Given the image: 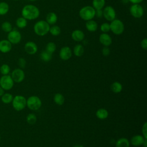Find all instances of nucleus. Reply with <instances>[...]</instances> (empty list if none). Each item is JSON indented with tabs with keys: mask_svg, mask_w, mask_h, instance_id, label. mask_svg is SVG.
<instances>
[{
	"mask_svg": "<svg viewBox=\"0 0 147 147\" xmlns=\"http://www.w3.org/2000/svg\"><path fill=\"white\" fill-rule=\"evenodd\" d=\"M46 50L47 52L52 54L56 49V45L53 42H49L46 45Z\"/></svg>",
	"mask_w": 147,
	"mask_h": 147,
	"instance_id": "nucleus-33",
	"label": "nucleus"
},
{
	"mask_svg": "<svg viewBox=\"0 0 147 147\" xmlns=\"http://www.w3.org/2000/svg\"><path fill=\"white\" fill-rule=\"evenodd\" d=\"M0 141H1V135H0Z\"/></svg>",
	"mask_w": 147,
	"mask_h": 147,
	"instance_id": "nucleus-47",
	"label": "nucleus"
},
{
	"mask_svg": "<svg viewBox=\"0 0 147 147\" xmlns=\"http://www.w3.org/2000/svg\"><path fill=\"white\" fill-rule=\"evenodd\" d=\"M96 115L98 118L100 119H105L107 118L109 115V113L107 110L103 108L98 109L96 112Z\"/></svg>",
	"mask_w": 147,
	"mask_h": 147,
	"instance_id": "nucleus-20",
	"label": "nucleus"
},
{
	"mask_svg": "<svg viewBox=\"0 0 147 147\" xmlns=\"http://www.w3.org/2000/svg\"><path fill=\"white\" fill-rule=\"evenodd\" d=\"M54 102L58 105H62L65 100L64 96L60 93H56L53 97Z\"/></svg>",
	"mask_w": 147,
	"mask_h": 147,
	"instance_id": "nucleus-28",
	"label": "nucleus"
},
{
	"mask_svg": "<svg viewBox=\"0 0 147 147\" xmlns=\"http://www.w3.org/2000/svg\"><path fill=\"white\" fill-rule=\"evenodd\" d=\"M10 71V68L8 64H3L0 67V72L2 75H9Z\"/></svg>",
	"mask_w": 147,
	"mask_h": 147,
	"instance_id": "nucleus-32",
	"label": "nucleus"
},
{
	"mask_svg": "<svg viewBox=\"0 0 147 147\" xmlns=\"http://www.w3.org/2000/svg\"><path fill=\"white\" fill-rule=\"evenodd\" d=\"M129 10L130 14L136 18H140L144 15L143 7L140 4H133Z\"/></svg>",
	"mask_w": 147,
	"mask_h": 147,
	"instance_id": "nucleus-9",
	"label": "nucleus"
},
{
	"mask_svg": "<svg viewBox=\"0 0 147 147\" xmlns=\"http://www.w3.org/2000/svg\"><path fill=\"white\" fill-rule=\"evenodd\" d=\"M143 136L141 135H135L133 136L130 140V142L131 145L135 146H139L143 144L145 140Z\"/></svg>",
	"mask_w": 147,
	"mask_h": 147,
	"instance_id": "nucleus-17",
	"label": "nucleus"
},
{
	"mask_svg": "<svg viewBox=\"0 0 147 147\" xmlns=\"http://www.w3.org/2000/svg\"><path fill=\"white\" fill-rule=\"evenodd\" d=\"M41 100L37 96H31L26 100V106L32 110H38L41 106Z\"/></svg>",
	"mask_w": 147,
	"mask_h": 147,
	"instance_id": "nucleus-6",
	"label": "nucleus"
},
{
	"mask_svg": "<svg viewBox=\"0 0 147 147\" xmlns=\"http://www.w3.org/2000/svg\"><path fill=\"white\" fill-rule=\"evenodd\" d=\"M17 26L20 29H23L27 26V20L23 17H18L16 21Z\"/></svg>",
	"mask_w": 147,
	"mask_h": 147,
	"instance_id": "nucleus-26",
	"label": "nucleus"
},
{
	"mask_svg": "<svg viewBox=\"0 0 147 147\" xmlns=\"http://www.w3.org/2000/svg\"><path fill=\"white\" fill-rule=\"evenodd\" d=\"M24 49L28 54L34 55L37 52L38 48L37 44L35 42L30 41L25 43L24 45Z\"/></svg>",
	"mask_w": 147,
	"mask_h": 147,
	"instance_id": "nucleus-13",
	"label": "nucleus"
},
{
	"mask_svg": "<svg viewBox=\"0 0 147 147\" xmlns=\"http://www.w3.org/2000/svg\"><path fill=\"white\" fill-rule=\"evenodd\" d=\"M37 121V117L36 116L32 113L29 114L26 117V121L29 124L33 125L36 123Z\"/></svg>",
	"mask_w": 147,
	"mask_h": 147,
	"instance_id": "nucleus-34",
	"label": "nucleus"
},
{
	"mask_svg": "<svg viewBox=\"0 0 147 147\" xmlns=\"http://www.w3.org/2000/svg\"><path fill=\"white\" fill-rule=\"evenodd\" d=\"M84 53V47L82 44H76L74 48V54L77 57H80Z\"/></svg>",
	"mask_w": 147,
	"mask_h": 147,
	"instance_id": "nucleus-23",
	"label": "nucleus"
},
{
	"mask_svg": "<svg viewBox=\"0 0 147 147\" xmlns=\"http://www.w3.org/2000/svg\"><path fill=\"white\" fill-rule=\"evenodd\" d=\"M11 77L14 82L21 83L25 78V73L21 68H16L11 72Z\"/></svg>",
	"mask_w": 147,
	"mask_h": 147,
	"instance_id": "nucleus-11",
	"label": "nucleus"
},
{
	"mask_svg": "<svg viewBox=\"0 0 147 147\" xmlns=\"http://www.w3.org/2000/svg\"><path fill=\"white\" fill-rule=\"evenodd\" d=\"M102 54L105 56H107L110 53V50L108 47H104L102 51Z\"/></svg>",
	"mask_w": 147,
	"mask_h": 147,
	"instance_id": "nucleus-37",
	"label": "nucleus"
},
{
	"mask_svg": "<svg viewBox=\"0 0 147 147\" xmlns=\"http://www.w3.org/2000/svg\"><path fill=\"white\" fill-rule=\"evenodd\" d=\"M29 1H35L36 0H29Z\"/></svg>",
	"mask_w": 147,
	"mask_h": 147,
	"instance_id": "nucleus-45",
	"label": "nucleus"
},
{
	"mask_svg": "<svg viewBox=\"0 0 147 147\" xmlns=\"http://www.w3.org/2000/svg\"><path fill=\"white\" fill-rule=\"evenodd\" d=\"M74 147H83V146L82 145H77L74 146Z\"/></svg>",
	"mask_w": 147,
	"mask_h": 147,
	"instance_id": "nucleus-44",
	"label": "nucleus"
},
{
	"mask_svg": "<svg viewBox=\"0 0 147 147\" xmlns=\"http://www.w3.org/2000/svg\"><path fill=\"white\" fill-rule=\"evenodd\" d=\"M9 10V6L7 3L5 2H0V16H4L6 14Z\"/></svg>",
	"mask_w": 147,
	"mask_h": 147,
	"instance_id": "nucleus-24",
	"label": "nucleus"
},
{
	"mask_svg": "<svg viewBox=\"0 0 147 147\" xmlns=\"http://www.w3.org/2000/svg\"><path fill=\"white\" fill-rule=\"evenodd\" d=\"M92 5L95 10L102 9L105 5V0H92Z\"/></svg>",
	"mask_w": 147,
	"mask_h": 147,
	"instance_id": "nucleus-22",
	"label": "nucleus"
},
{
	"mask_svg": "<svg viewBox=\"0 0 147 147\" xmlns=\"http://www.w3.org/2000/svg\"><path fill=\"white\" fill-rule=\"evenodd\" d=\"M144 0H129V2L132 3L133 4H139L142 2Z\"/></svg>",
	"mask_w": 147,
	"mask_h": 147,
	"instance_id": "nucleus-41",
	"label": "nucleus"
},
{
	"mask_svg": "<svg viewBox=\"0 0 147 147\" xmlns=\"http://www.w3.org/2000/svg\"><path fill=\"white\" fill-rule=\"evenodd\" d=\"M21 15L26 20H34L39 17L40 10L34 5H26L22 9Z\"/></svg>",
	"mask_w": 147,
	"mask_h": 147,
	"instance_id": "nucleus-1",
	"label": "nucleus"
},
{
	"mask_svg": "<svg viewBox=\"0 0 147 147\" xmlns=\"http://www.w3.org/2000/svg\"><path fill=\"white\" fill-rule=\"evenodd\" d=\"M72 54L71 48L67 46H65L61 48L59 52V56L63 60H68L71 57Z\"/></svg>",
	"mask_w": 147,
	"mask_h": 147,
	"instance_id": "nucleus-12",
	"label": "nucleus"
},
{
	"mask_svg": "<svg viewBox=\"0 0 147 147\" xmlns=\"http://www.w3.org/2000/svg\"><path fill=\"white\" fill-rule=\"evenodd\" d=\"M85 37L83 32L80 29H76L72 31L71 33V38L73 40L77 42L82 41L84 40Z\"/></svg>",
	"mask_w": 147,
	"mask_h": 147,
	"instance_id": "nucleus-16",
	"label": "nucleus"
},
{
	"mask_svg": "<svg viewBox=\"0 0 147 147\" xmlns=\"http://www.w3.org/2000/svg\"><path fill=\"white\" fill-rule=\"evenodd\" d=\"M18 64L21 68H24L26 65V60L25 59L21 57L18 60Z\"/></svg>",
	"mask_w": 147,
	"mask_h": 147,
	"instance_id": "nucleus-36",
	"label": "nucleus"
},
{
	"mask_svg": "<svg viewBox=\"0 0 147 147\" xmlns=\"http://www.w3.org/2000/svg\"><path fill=\"white\" fill-rule=\"evenodd\" d=\"M146 126H147V123H146V122H145L144 123V125H143L142 128V136L146 139H147V136H146V135H147V127H146Z\"/></svg>",
	"mask_w": 147,
	"mask_h": 147,
	"instance_id": "nucleus-38",
	"label": "nucleus"
},
{
	"mask_svg": "<svg viewBox=\"0 0 147 147\" xmlns=\"http://www.w3.org/2000/svg\"><path fill=\"white\" fill-rule=\"evenodd\" d=\"M22 38L21 34L16 29H12L7 34V40L11 44H18Z\"/></svg>",
	"mask_w": 147,
	"mask_h": 147,
	"instance_id": "nucleus-8",
	"label": "nucleus"
},
{
	"mask_svg": "<svg viewBox=\"0 0 147 147\" xmlns=\"http://www.w3.org/2000/svg\"><path fill=\"white\" fill-rule=\"evenodd\" d=\"M99 41L101 44L105 47H109L112 43V38L109 34L106 33H102L100 34Z\"/></svg>",
	"mask_w": 147,
	"mask_h": 147,
	"instance_id": "nucleus-14",
	"label": "nucleus"
},
{
	"mask_svg": "<svg viewBox=\"0 0 147 147\" xmlns=\"http://www.w3.org/2000/svg\"><path fill=\"white\" fill-rule=\"evenodd\" d=\"M57 21V16L54 12H49L46 16V21L49 25H54Z\"/></svg>",
	"mask_w": 147,
	"mask_h": 147,
	"instance_id": "nucleus-19",
	"label": "nucleus"
},
{
	"mask_svg": "<svg viewBox=\"0 0 147 147\" xmlns=\"http://www.w3.org/2000/svg\"><path fill=\"white\" fill-rule=\"evenodd\" d=\"M13 107L16 111L22 110L26 106V99L22 95H16L11 102Z\"/></svg>",
	"mask_w": 147,
	"mask_h": 147,
	"instance_id": "nucleus-5",
	"label": "nucleus"
},
{
	"mask_svg": "<svg viewBox=\"0 0 147 147\" xmlns=\"http://www.w3.org/2000/svg\"><path fill=\"white\" fill-rule=\"evenodd\" d=\"M49 32L54 36H59L61 33V29L57 25H53L51 27H50Z\"/></svg>",
	"mask_w": 147,
	"mask_h": 147,
	"instance_id": "nucleus-31",
	"label": "nucleus"
},
{
	"mask_svg": "<svg viewBox=\"0 0 147 147\" xmlns=\"http://www.w3.org/2000/svg\"><path fill=\"white\" fill-rule=\"evenodd\" d=\"M85 26L86 29L91 32H95L98 29V24L96 22L93 20L87 21Z\"/></svg>",
	"mask_w": 147,
	"mask_h": 147,
	"instance_id": "nucleus-18",
	"label": "nucleus"
},
{
	"mask_svg": "<svg viewBox=\"0 0 147 147\" xmlns=\"http://www.w3.org/2000/svg\"><path fill=\"white\" fill-rule=\"evenodd\" d=\"M12 48V44L7 40L0 41V52L3 53L9 52Z\"/></svg>",
	"mask_w": 147,
	"mask_h": 147,
	"instance_id": "nucleus-15",
	"label": "nucleus"
},
{
	"mask_svg": "<svg viewBox=\"0 0 147 147\" xmlns=\"http://www.w3.org/2000/svg\"><path fill=\"white\" fill-rule=\"evenodd\" d=\"M4 90L1 87H0V97H1L2 96V95L5 93L4 92Z\"/></svg>",
	"mask_w": 147,
	"mask_h": 147,
	"instance_id": "nucleus-42",
	"label": "nucleus"
},
{
	"mask_svg": "<svg viewBox=\"0 0 147 147\" xmlns=\"http://www.w3.org/2000/svg\"><path fill=\"white\" fill-rule=\"evenodd\" d=\"M103 17L109 21L115 19L116 12L114 7L111 6H106L103 10Z\"/></svg>",
	"mask_w": 147,
	"mask_h": 147,
	"instance_id": "nucleus-10",
	"label": "nucleus"
},
{
	"mask_svg": "<svg viewBox=\"0 0 147 147\" xmlns=\"http://www.w3.org/2000/svg\"><path fill=\"white\" fill-rule=\"evenodd\" d=\"M50 29V25L44 20H40L37 21L33 26L34 33L39 36H43L47 34Z\"/></svg>",
	"mask_w": 147,
	"mask_h": 147,
	"instance_id": "nucleus-2",
	"label": "nucleus"
},
{
	"mask_svg": "<svg viewBox=\"0 0 147 147\" xmlns=\"http://www.w3.org/2000/svg\"><path fill=\"white\" fill-rule=\"evenodd\" d=\"M13 1H19V0H13Z\"/></svg>",
	"mask_w": 147,
	"mask_h": 147,
	"instance_id": "nucleus-46",
	"label": "nucleus"
},
{
	"mask_svg": "<svg viewBox=\"0 0 147 147\" xmlns=\"http://www.w3.org/2000/svg\"><path fill=\"white\" fill-rule=\"evenodd\" d=\"M1 29L4 32L9 33L13 29L12 25L9 21H5L1 24Z\"/></svg>",
	"mask_w": 147,
	"mask_h": 147,
	"instance_id": "nucleus-30",
	"label": "nucleus"
},
{
	"mask_svg": "<svg viewBox=\"0 0 147 147\" xmlns=\"http://www.w3.org/2000/svg\"><path fill=\"white\" fill-rule=\"evenodd\" d=\"M13 99V95L10 93H4L1 96V100L5 104L10 103Z\"/></svg>",
	"mask_w": 147,
	"mask_h": 147,
	"instance_id": "nucleus-27",
	"label": "nucleus"
},
{
	"mask_svg": "<svg viewBox=\"0 0 147 147\" xmlns=\"http://www.w3.org/2000/svg\"><path fill=\"white\" fill-rule=\"evenodd\" d=\"M110 30L116 35H120L123 33L125 30V26L123 22L118 19H114L110 24Z\"/></svg>",
	"mask_w": 147,
	"mask_h": 147,
	"instance_id": "nucleus-4",
	"label": "nucleus"
},
{
	"mask_svg": "<svg viewBox=\"0 0 147 147\" xmlns=\"http://www.w3.org/2000/svg\"><path fill=\"white\" fill-rule=\"evenodd\" d=\"M130 142L126 138H121L117 140L115 147H129Z\"/></svg>",
	"mask_w": 147,
	"mask_h": 147,
	"instance_id": "nucleus-21",
	"label": "nucleus"
},
{
	"mask_svg": "<svg viewBox=\"0 0 147 147\" xmlns=\"http://www.w3.org/2000/svg\"><path fill=\"white\" fill-rule=\"evenodd\" d=\"M40 59L45 61V62H48L51 59H52V54L50 53L49 52H47V51H43L40 55Z\"/></svg>",
	"mask_w": 147,
	"mask_h": 147,
	"instance_id": "nucleus-29",
	"label": "nucleus"
},
{
	"mask_svg": "<svg viewBox=\"0 0 147 147\" xmlns=\"http://www.w3.org/2000/svg\"><path fill=\"white\" fill-rule=\"evenodd\" d=\"M14 86V81L9 75H2L0 78V87L4 90H10Z\"/></svg>",
	"mask_w": 147,
	"mask_h": 147,
	"instance_id": "nucleus-7",
	"label": "nucleus"
},
{
	"mask_svg": "<svg viewBox=\"0 0 147 147\" xmlns=\"http://www.w3.org/2000/svg\"><path fill=\"white\" fill-rule=\"evenodd\" d=\"M95 16L98 18H101L103 17V10L102 9L95 10Z\"/></svg>",
	"mask_w": 147,
	"mask_h": 147,
	"instance_id": "nucleus-40",
	"label": "nucleus"
},
{
	"mask_svg": "<svg viewBox=\"0 0 147 147\" xmlns=\"http://www.w3.org/2000/svg\"><path fill=\"white\" fill-rule=\"evenodd\" d=\"M100 29L102 33H107L110 30V24L107 22H103V24H101Z\"/></svg>",
	"mask_w": 147,
	"mask_h": 147,
	"instance_id": "nucleus-35",
	"label": "nucleus"
},
{
	"mask_svg": "<svg viewBox=\"0 0 147 147\" xmlns=\"http://www.w3.org/2000/svg\"><path fill=\"white\" fill-rule=\"evenodd\" d=\"M140 45L142 49H144V50H146L147 49V38H145L142 39L141 41Z\"/></svg>",
	"mask_w": 147,
	"mask_h": 147,
	"instance_id": "nucleus-39",
	"label": "nucleus"
},
{
	"mask_svg": "<svg viewBox=\"0 0 147 147\" xmlns=\"http://www.w3.org/2000/svg\"><path fill=\"white\" fill-rule=\"evenodd\" d=\"M142 145L144 146V147H147V139H145Z\"/></svg>",
	"mask_w": 147,
	"mask_h": 147,
	"instance_id": "nucleus-43",
	"label": "nucleus"
},
{
	"mask_svg": "<svg viewBox=\"0 0 147 147\" xmlns=\"http://www.w3.org/2000/svg\"><path fill=\"white\" fill-rule=\"evenodd\" d=\"M79 14L82 20L87 21L95 17V10L92 6H86L80 9Z\"/></svg>",
	"mask_w": 147,
	"mask_h": 147,
	"instance_id": "nucleus-3",
	"label": "nucleus"
},
{
	"mask_svg": "<svg viewBox=\"0 0 147 147\" xmlns=\"http://www.w3.org/2000/svg\"><path fill=\"white\" fill-rule=\"evenodd\" d=\"M110 88L113 92L119 93L122 90V86L119 82H115L111 84L110 86Z\"/></svg>",
	"mask_w": 147,
	"mask_h": 147,
	"instance_id": "nucleus-25",
	"label": "nucleus"
}]
</instances>
